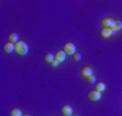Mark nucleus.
<instances>
[{"label":"nucleus","instance_id":"17","mask_svg":"<svg viewBox=\"0 0 122 116\" xmlns=\"http://www.w3.org/2000/svg\"><path fill=\"white\" fill-rule=\"evenodd\" d=\"M109 30H110V35H115V34L118 32V31L114 28V27H111V28H109Z\"/></svg>","mask_w":122,"mask_h":116},{"label":"nucleus","instance_id":"13","mask_svg":"<svg viewBox=\"0 0 122 116\" xmlns=\"http://www.w3.org/2000/svg\"><path fill=\"white\" fill-rule=\"evenodd\" d=\"M22 111H20V108H11V111H10V116H22Z\"/></svg>","mask_w":122,"mask_h":116},{"label":"nucleus","instance_id":"10","mask_svg":"<svg viewBox=\"0 0 122 116\" xmlns=\"http://www.w3.org/2000/svg\"><path fill=\"white\" fill-rule=\"evenodd\" d=\"M18 41H19V37H18L16 32H15V31L10 32V34H8V42H11V43H16Z\"/></svg>","mask_w":122,"mask_h":116},{"label":"nucleus","instance_id":"18","mask_svg":"<svg viewBox=\"0 0 122 116\" xmlns=\"http://www.w3.org/2000/svg\"><path fill=\"white\" fill-rule=\"evenodd\" d=\"M58 64H60V62H58V61H57V60H53V62H52V64H50V65H52V66H57V65H58Z\"/></svg>","mask_w":122,"mask_h":116},{"label":"nucleus","instance_id":"11","mask_svg":"<svg viewBox=\"0 0 122 116\" xmlns=\"http://www.w3.org/2000/svg\"><path fill=\"white\" fill-rule=\"evenodd\" d=\"M99 34H100V37H103V38H109V37H111V35H110V30L109 28H106V27H102V28H100Z\"/></svg>","mask_w":122,"mask_h":116},{"label":"nucleus","instance_id":"20","mask_svg":"<svg viewBox=\"0 0 122 116\" xmlns=\"http://www.w3.org/2000/svg\"><path fill=\"white\" fill-rule=\"evenodd\" d=\"M22 116H30V115H27V113H26V115H22Z\"/></svg>","mask_w":122,"mask_h":116},{"label":"nucleus","instance_id":"12","mask_svg":"<svg viewBox=\"0 0 122 116\" xmlns=\"http://www.w3.org/2000/svg\"><path fill=\"white\" fill-rule=\"evenodd\" d=\"M44 60H45V62L52 64L53 60H54V54H53V53H45L44 54Z\"/></svg>","mask_w":122,"mask_h":116},{"label":"nucleus","instance_id":"7","mask_svg":"<svg viewBox=\"0 0 122 116\" xmlns=\"http://www.w3.org/2000/svg\"><path fill=\"white\" fill-rule=\"evenodd\" d=\"M66 58V54L64 53V50H57L54 53V60H57L58 62H64Z\"/></svg>","mask_w":122,"mask_h":116},{"label":"nucleus","instance_id":"9","mask_svg":"<svg viewBox=\"0 0 122 116\" xmlns=\"http://www.w3.org/2000/svg\"><path fill=\"white\" fill-rule=\"evenodd\" d=\"M94 85H95L94 89L98 90V92H103V90L106 89V84H105V82H102V81H96Z\"/></svg>","mask_w":122,"mask_h":116},{"label":"nucleus","instance_id":"5","mask_svg":"<svg viewBox=\"0 0 122 116\" xmlns=\"http://www.w3.org/2000/svg\"><path fill=\"white\" fill-rule=\"evenodd\" d=\"M62 50H64L65 54H69V56H73L75 53H76V47H75V45L72 42H65L64 43Z\"/></svg>","mask_w":122,"mask_h":116},{"label":"nucleus","instance_id":"1","mask_svg":"<svg viewBox=\"0 0 122 116\" xmlns=\"http://www.w3.org/2000/svg\"><path fill=\"white\" fill-rule=\"evenodd\" d=\"M15 53L19 54V56H26L29 53V46L25 41H18L15 43Z\"/></svg>","mask_w":122,"mask_h":116},{"label":"nucleus","instance_id":"19","mask_svg":"<svg viewBox=\"0 0 122 116\" xmlns=\"http://www.w3.org/2000/svg\"><path fill=\"white\" fill-rule=\"evenodd\" d=\"M72 116H80V115H79V113H73Z\"/></svg>","mask_w":122,"mask_h":116},{"label":"nucleus","instance_id":"2","mask_svg":"<svg viewBox=\"0 0 122 116\" xmlns=\"http://www.w3.org/2000/svg\"><path fill=\"white\" fill-rule=\"evenodd\" d=\"M87 99L91 100V101H98V100L102 99V92H98L95 89H91L87 92Z\"/></svg>","mask_w":122,"mask_h":116},{"label":"nucleus","instance_id":"4","mask_svg":"<svg viewBox=\"0 0 122 116\" xmlns=\"http://www.w3.org/2000/svg\"><path fill=\"white\" fill-rule=\"evenodd\" d=\"M114 23H115V18H113V16H106V18L102 19V22H100L102 27H106V28L114 27Z\"/></svg>","mask_w":122,"mask_h":116},{"label":"nucleus","instance_id":"14","mask_svg":"<svg viewBox=\"0 0 122 116\" xmlns=\"http://www.w3.org/2000/svg\"><path fill=\"white\" fill-rule=\"evenodd\" d=\"M114 28L117 31L122 30V20H119V19H115V23H114Z\"/></svg>","mask_w":122,"mask_h":116},{"label":"nucleus","instance_id":"3","mask_svg":"<svg viewBox=\"0 0 122 116\" xmlns=\"http://www.w3.org/2000/svg\"><path fill=\"white\" fill-rule=\"evenodd\" d=\"M94 74V69L90 66V65H84V66H81L80 68V76L84 78H88L90 76H92Z\"/></svg>","mask_w":122,"mask_h":116},{"label":"nucleus","instance_id":"16","mask_svg":"<svg viewBox=\"0 0 122 116\" xmlns=\"http://www.w3.org/2000/svg\"><path fill=\"white\" fill-rule=\"evenodd\" d=\"M72 58H73L75 61H80V60H81V54H80L79 51H76L73 56H72Z\"/></svg>","mask_w":122,"mask_h":116},{"label":"nucleus","instance_id":"6","mask_svg":"<svg viewBox=\"0 0 122 116\" xmlns=\"http://www.w3.org/2000/svg\"><path fill=\"white\" fill-rule=\"evenodd\" d=\"M61 113L64 116H72L73 115V108L69 104H62L61 105Z\"/></svg>","mask_w":122,"mask_h":116},{"label":"nucleus","instance_id":"15","mask_svg":"<svg viewBox=\"0 0 122 116\" xmlns=\"http://www.w3.org/2000/svg\"><path fill=\"white\" fill-rule=\"evenodd\" d=\"M88 81V84H95L96 82V77H95V74H92V76H90L88 78H86Z\"/></svg>","mask_w":122,"mask_h":116},{"label":"nucleus","instance_id":"8","mask_svg":"<svg viewBox=\"0 0 122 116\" xmlns=\"http://www.w3.org/2000/svg\"><path fill=\"white\" fill-rule=\"evenodd\" d=\"M3 51H4V53H12V51H15V43L5 42L4 45H3Z\"/></svg>","mask_w":122,"mask_h":116}]
</instances>
